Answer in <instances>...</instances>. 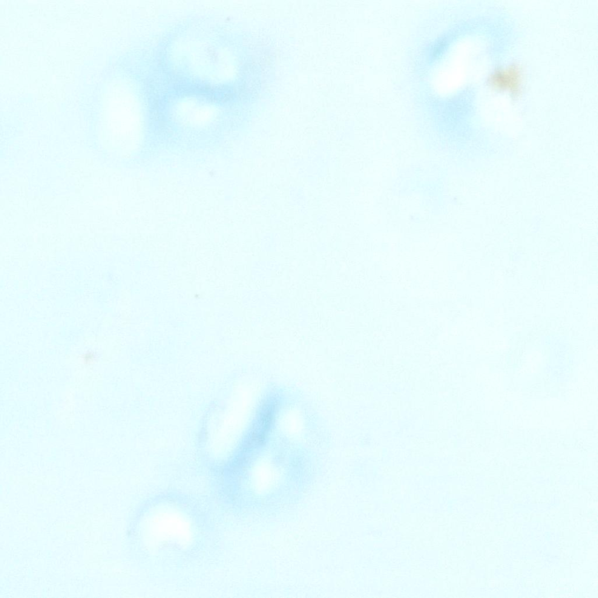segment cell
<instances>
[{
	"mask_svg": "<svg viewBox=\"0 0 598 598\" xmlns=\"http://www.w3.org/2000/svg\"><path fill=\"white\" fill-rule=\"evenodd\" d=\"M299 323L300 326L303 327H305L308 326L309 322V312L308 310L305 308H302L299 310L298 313Z\"/></svg>",
	"mask_w": 598,
	"mask_h": 598,
	"instance_id": "277c9868",
	"label": "cell"
},
{
	"mask_svg": "<svg viewBox=\"0 0 598 598\" xmlns=\"http://www.w3.org/2000/svg\"><path fill=\"white\" fill-rule=\"evenodd\" d=\"M274 306L278 309L280 314L283 317H286L289 313V301L288 299H281L278 300H273L271 306Z\"/></svg>",
	"mask_w": 598,
	"mask_h": 598,
	"instance_id": "3957f363",
	"label": "cell"
},
{
	"mask_svg": "<svg viewBox=\"0 0 598 598\" xmlns=\"http://www.w3.org/2000/svg\"><path fill=\"white\" fill-rule=\"evenodd\" d=\"M280 264L276 261H260L255 266V277L260 281L268 280L273 272L277 271Z\"/></svg>",
	"mask_w": 598,
	"mask_h": 598,
	"instance_id": "7a4b0ae2",
	"label": "cell"
},
{
	"mask_svg": "<svg viewBox=\"0 0 598 598\" xmlns=\"http://www.w3.org/2000/svg\"><path fill=\"white\" fill-rule=\"evenodd\" d=\"M523 80L524 74L522 67L513 63L495 68L489 75L488 83L496 90L508 91L516 97L521 93Z\"/></svg>",
	"mask_w": 598,
	"mask_h": 598,
	"instance_id": "6da1fadb",
	"label": "cell"
}]
</instances>
